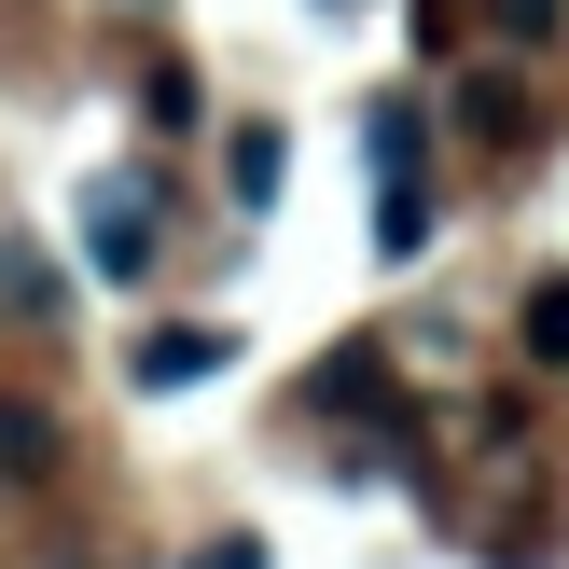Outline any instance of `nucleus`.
Instances as JSON below:
<instances>
[{"instance_id": "f03ea898", "label": "nucleus", "mask_w": 569, "mask_h": 569, "mask_svg": "<svg viewBox=\"0 0 569 569\" xmlns=\"http://www.w3.org/2000/svg\"><path fill=\"white\" fill-rule=\"evenodd\" d=\"M194 376H222V333H139V389H194Z\"/></svg>"}, {"instance_id": "f257e3e1", "label": "nucleus", "mask_w": 569, "mask_h": 569, "mask_svg": "<svg viewBox=\"0 0 569 569\" xmlns=\"http://www.w3.org/2000/svg\"><path fill=\"white\" fill-rule=\"evenodd\" d=\"M83 222H98V278H153V194L139 181H98Z\"/></svg>"}, {"instance_id": "7ed1b4c3", "label": "nucleus", "mask_w": 569, "mask_h": 569, "mask_svg": "<svg viewBox=\"0 0 569 569\" xmlns=\"http://www.w3.org/2000/svg\"><path fill=\"white\" fill-rule=\"evenodd\" d=\"M0 472H14V487H42V472H56V417L14 403V389H0Z\"/></svg>"}, {"instance_id": "0eeeda50", "label": "nucleus", "mask_w": 569, "mask_h": 569, "mask_svg": "<svg viewBox=\"0 0 569 569\" xmlns=\"http://www.w3.org/2000/svg\"><path fill=\"white\" fill-rule=\"evenodd\" d=\"M528 348L569 361V278H528Z\"/></svg>"}, {"instance_id": "6e6552de", "label": "nucleus", "mask_w": 569, "mask_h": 569, "mask_svg": "<svg viewBox=\"0 0 569 569\" xmlns=\"http://www.w3.org/2000/svg\"><path fill=\"white\" fill-rule=\"evenodd\" d=\"M194 569H264V556H250V542H209V556H194Z\"/></svg>"}, {"instance_id": "20e7f679", "label": "nucleus", "mask_w": 569, "mask_h": 569, "mask_svg": "<svg viewBox=\"0 0 569 569\" xmlns=\"http://www.w3.org/2000/svg\"><path fill=\"white\" fill-rule=\"evenodd\" d=\"M222 181H237V209H264V194L292 181V153H278V126H237V153H222Z\"/></svg>"}, {"instance_id": "39448f33", "label": "nucleus", "mask_w": 569, "mask_h": 569, "mask_svg": "<svg viewBox=\"0 0 569 569\" xmlns=\"http://www.w3.org/2000/svg\"><path fill=\"white\" fill-rule=\"evenodd\" d=\"M361 153H376V181H417V153H431V126H417V111L389 98L376 126H361Z\"/></svg>"}, {"instance_id": "423d86ee", "label": "nucleus", "mask_w": 569, "mask_h": 569, "mask_svg": "<svg viewBox=\"0 0 569 569\" xmlns=\"http://www.w3.org/2000/svg\"><path fill=\"white\" fill-rule=\"evenodd\" d=\"M0 320H56V278H42V250H0Z\"/></svg>"}]
</instances>
